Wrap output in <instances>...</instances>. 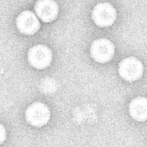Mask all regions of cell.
Listing matches in <instances>:
<instances>
[{
    "label": "cell",
    "mask_w": 147,
    "mask_h": 147,
    "mask_svg": "<svg viewBox=\"0 0 147 147\" xmlns=\"http://www.w3.org/2000/svg\"><path fill=\"white\" fill-rule=\"evenodd\" d=\"M117 13L115 7L107 2L99 3L92 12V19L99 27H107L113 25L116 20Z\"/></svg>",
    "instance_id": "6da1fadb"
},
{
    "label": "cell",
    "mask_w": 147,
    "mask_h": 147,
    "mask_svg": "<svg viewBox=\"0 0 147 147\" xmlns=\"http://www.w3.org/2000/svg\"><path fill=\"white\" fill-rule=\"evenodd\" d=\"M119 73L124 80L134 82L141 78L144 73V66L142 63L136 57H127L119 63Z\"/></svg>",
    "instance_id": "7a4b0ae2"
},
{
    "label": "cell",
    "mask_w": 147,
    "mask_h": 147,
    "mask_svg": "<svg viewBox=\"0 0 147 147\" xmlns=\"http://www.w3.org/2000/svg\"><path fill=\"white\" fill-rule=\"evenodd\" d=\"M26 120L34 127H44L50 119V110L45 104L35 102L27 107L25 113Z\"/></svg>",
    "instance_id": "3957f363"
},
{
    "label": "cell",
    "mask_w": 147,
    "mask_h": 147,
    "mask_svg": "<svg viewBox=\"0 0 147 147\" xmlns=\"http://www.w3.org/2000/svg\"><path fill=\"white\" fill-rule=\"evenodd\" d=\"M115 54V46L112 41L106 38L94 40L90 46L92 58L100 63H105L113 59Z\"/></svg>",
    "instance_id": "277c9868"
},
{
    "label": "cell",
    "mask_w": 147,
    "mask_h": 147,
    "mask_svg": "<svg viewBox=\"0 0 147 147\" xmlns=\"http://www.w3.org/2000/svg\"><path fill=\"white\" fill-rule=\"evenodd\" d=\"M52 60V51L45 45H35L28 52V61L35 69H46L50 65Z\"/></svg>",
    "instance_id": "5b68a950"
},
{
    "label": "cell",
    "mask_w": 147,
    "mask_h": 147,
    "mask_svg": "<svg viewBox=\"0 0 147 147\" xmlns=\"http://www.w3.org/2000/svg\"><path fill=\"white\" fill-rule=\"evenodd\" d=\"M16 27L22 34L31 35L38 31L40 23L34 13L26 10L21 13L17 17Z\"/></svg>",
    "instance_id": "8992f818"
},
{
    "label": "cell",
    "mask_w": 147,
    "mask_h": 147,
    "mask_svg": "<svg viewBox=\"0 0 147 147\" xmlns=\"http://www.w3.org/2000/svg\"><path fill=\"white\" fill-rule=\"evenodd\" d=\"M35 10L42 22L49 23L56 19L59 6L55 0H38L35 3Z\"/></svg>",
    "instance_id": "52a82bcc"
},
{
    "label": "cell",
    "mask_w": 147,
    "mask_h": 147,
    "mask_svg": "<svg viewBox=\"0 0 147 147\" xmlns=\"http://www.w3.org/2000/svg\"><path fill=\"white\" fill-rule=\"evenodd\" d=\"M129 112L132 118L138 121L147 120V99L145 97H137L131 101L129 106Z\"/></svg>",
    "instance_id": "ba28073f"
},
{
    "label": "cell",
    "mask_w": 147,
    "mask_h": 147,
    "mask_svg": "<svg viewBox=\"0 0 147 147\" xmlns=\"http://www.w3.org/2000/svg\"><path fill=\"white\" fill-rule=\"evenodd\" d=\"M5 138H6V130L4 126L2 124L1 125V144L4 142Z\"/></svg>",
    "instance_id": "9c48e42d"
}]
</instances>
